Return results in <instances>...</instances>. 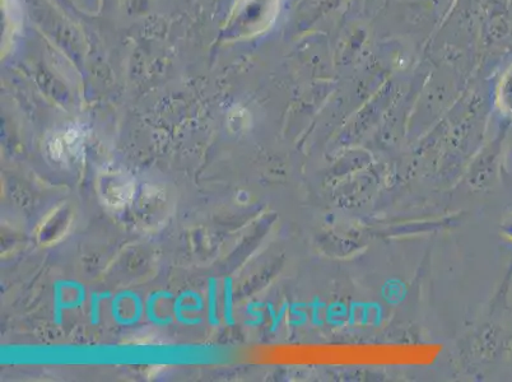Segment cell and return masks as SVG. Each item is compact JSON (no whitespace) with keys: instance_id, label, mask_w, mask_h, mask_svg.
Segmentation results:
<instances>
[{"instance_id":"cell-1","label":"cell","mask_w":512,"mask_h":382,"mask_svg":"<svg viewBox=\"0 0 512 382\" xmlns=\"http://www.w3.org/2000/svg\"><path fill=\"white\" fill-rule=\"evenodd\" d=\"M498 104L501 109L512 114V71L507 72L501 81L500 91H498Z\"/></svg>"}]
</instances>
